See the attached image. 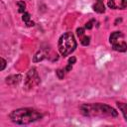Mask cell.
<instances>
[{"label": "cell", "mask_w": 127, "mask_h": 127, "mask_svg": "<svg viewBox=\"0 0 127 127\" xmlns=\"http://www.w3.org/2000/svg\"><path fill=\"white\" fill-rule=\"evenodd\" d=\"M43 115L40 111L33 108H19L13 110L9 114V118L12 122L19 125H27L35 121L40 120Z\"/></svg>", "instance_id": "obj_1"}, {"label": "cell", "mask_w": 127, "mask_h": 127, "mask_svg": "<svg viewBox=\"0 0 127 127\" xmlns=\"http://www.w3.org/2000/svg\"><path fill=\"white\" fill-rule=\"evenodd\" d=\"M81 113L85 116H99V117H116L117 111L103 103L82 104L80 106Z\"/></svg>", "instance_id": "obj_2"}, {"label": "cell", "mask_w": 127, "mask_h": 127, "mask_svg": "<svg viewBox=\"0 0 127 127\" xmlns=\"http://www.w3.org/2000/svg\"><path fill=\"white\" fill-rule=\"evenodd\" d=\"M58 48L62 56L66 57L74 52L76 48V41L71 32H66L61 36L58 43Z\"/></svg>", "instance_id": "obj_3"}, {"label": "cell", "mask_w": 127, "mask_h": 127, "mask_svg": "<svg viewBox=\"0 0 127 127\" xmlns=\"http://www.w3.org/2000/svg\"><path fill=\"white\" fill-rule=\"evenodd\" d=\"M109 42L114 51H117V52L127 51V44L123 40V34L120 31L113 32L109 37Z\"/></svg>", "instance_id": "obj_4"}, {"label": "cell", "mask_w": 127, "mask_h": 127, "mask_svg": "<svg viewBox=\"0 0 127 127\" xmlns=\"http://www.w3.org/2000/svg\"><path fill=\"white\" fill-rule=\"evenodd\" d=\"M40 83V76L37 72V69L36 68H31L27 75H26V78H25V86L30 89V88H33L35 86H37L38 84Z\"/></svg>", "instance_id": "obj_5"}, {"label": "cell", "mask_w": 127, "mask_h": 127, "mask_svg": "<svg viewBox=\"0 0 127 127\" xmlns=\"http://www.w3.org/2000/svg\"><path fill=\"white\" fill-rule=\"evenodd\" d=\"M85 30L83 28H77L76 29V34L79 38V41L81 43V45L83 46H88L89 45V42H90V38L88 36L85 35Z\"/></svg>", "instance_id": "obj_6"}, {"label": "cell", "mask_w": 127, "mask_h": 127, "mask_svg": "<svg viewBox=\"0 0 127 127\" xmlns=\"http://www.w3.org/2000/svg\"><path fill=\"white\" fill-rule=\"evenodd\" d=\"M21 78H22V76L20 74H13L6 78V83L9 85H16L20 82Z\"/></svg>", "instance_id": "obj_7"}, {"label": "cell", "mask_w": 127, "mask_h": 127, "mask_svg": "<svg viewBox=\"0 0 127 127\" xmlns=\"http://www.w3.org/2000/svg\"><path fill=\"white\" fill-rule=\"evenodd\" d=\"M93 10L96 12V13H104L105 12V7H104V3H103V0H96L95 3L93 4Z\"/></svg>", "instance_id": "obj_8"}, {"label": "cell", "mask_w": 127, "mask_h": 127, "mask_svg": "<svg viewBox=\"0 0 127 127\" xmlns=\"http://www.w3.org/2000/svg\"><path fill=\"white\" fill-rule=\"evenodd\" d=\"M47 56V51L46 50H43V49H40L37 54L34 56V62H40V61H43Z\"/></svg>", "instance_id": "obj_9"}, {"label": "cell", "mask_w": 127, "mask_h": 127, "mask_svg": "<svg viewBox=\"0 0 127 127\" xmlns=\"http://www.w3.org/2000/svg\"><path fill=\"white\" fill-rule=\"evenodd\" d=\"M22 20L24 21V23L26 24V26L28 27H32L35 25V23L31 20V15L28 13V12H24L23 15H22Z\"/></svg>", "instance_id": "obj_10"}, {"label": "cell", "mask_w": 127, "mask_h": 127, "mask_svg": "<svg viewBox=\"0 0 127 127\" xmlns=\"http://www.w3.org/2000/svg\"><path fill=\"white\" fill-rule=\"evenodd\" d=\"M117 105L119 107V109L121 110L125 120L127 121V103H122V102H117Z\"/></svg>", "instance_id": "obj_11"}, {"label": "cell", "mask_w": 127, "mask_h": 127, "mask_svg": "<svg viewBox=\"0 0 127 127\" xmlns=\"http://www.w3.org/2000/svg\"><path fill=\"white\" fill-rule=\"evenodd\" d=\"M75 61H76V59H75L74 57H71V58H69V60H68V63H67V65L65 66L64 70H65V71H69V70L71 69V67H72V64L75 63Z\"/></svg>", "instance_id": "obj_12"}, {"label": "cell", "mask_w": 127, "mask_h": 127, "mask_svg": "<svg viewBox=\"0 0 127 127\" xmlns=\"http://www.w3.org/2000/svg\"><path fill=\"white\" fill-rule=\"evenodd\" d=\"M17 6H18V12L19 13H24L25 12L26 4H25L24 1H18L17 2Z\"/></svg>", "instance_id": "obj_13"}, {"label": "cell", "mask_w": 127, "mask_h": 127, "mask_svg": "<svg viewBox=\"0 0 127 127\" xmlns=\"http://www.w3.org/2000/svg\"><path fill=\"white\" fill-rule=\"evenodd\" d=\"M56 73H57V75H58V77H59L60 79H63V78H64V69L58 68V69H57V71H56Z\"/></svg>", "instance_id": "obj_14"}, {"label": "cell", "mask_w": 127, "mask_h": 127, "mask_svg": "<svg viewBox=\"0 0 127 127\" xmlns=\"http://www.w3.org/2000/svg\"><path fill=\"white\" fill-rule=\"evenodd\" d=\"M108 7L111 9H117L118 6L115 4V0H108Z\"/></svg>", "instance_id": "obj_15"}, {"label": "cell", "mask_w": 127, "mask_h": 127, "mask_svg": "<svg viewBox=\"0 0 127 127\" xmlns=\"http://www.w3.org/2000/svg\"><path fill=\"white\" fill-rule=\"evenodd\" d=\"M95 22V20H90V21H88V22H86V24H85V29H87V30H90V29H92V27H93V23Z\"/></svg>", "instance_id": "obj_16"}, {"label": "cell", "mask_w": 127, "mask_h": 127, "mask_svg": "<svg viewBox=\"0 0 127 127\" xmlns=\"http://www.w3.org/2000/svg\"><path fill=\"white\" fill-rule=\"evenodd\" d=\"M118 8L119 9H125V8H127V0H121V3L118 6Z\"/></svg>", "instance_id": "obj_17"}, {"label": "cell", "mask_w": 127, "mask_h": 127, "mask_svg": "<svg viewBox=\"0 0 127 127\" xmlns=\"http://www.w3.org/2000/svg\"><path fill=\"white\" fill-rule=\"evenodd\" d=\"M0 61H1V67H0V69L3 70V69L5 68V66H6V61H5L3 58H1Z\"/></svg>", "instance_id": "obj_18"}]
</instances>
